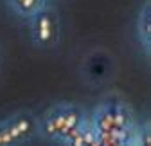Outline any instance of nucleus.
Segmentation results:
<instances>
[{"label": "nucleus", "mask_w": 151, "mask_h": 146, "mask_svg": "<svg viewBox=\"0 0 151 146\" xmlns=\"http://www.w3.org/2000/svg\"><path fill=\"white\" fill-rule=\"evenodd\" d=\"M31 34L34 43L40 47H54L60 40V14L56 11L54 4L43 7L42 11H38L31 20Z\"/></svg>", "instance_id": "1"}, {"label": "nucleus", "mask_w": 151, "mask_h": 146, "mask_svg": "<svg viewBox=\"0 0 151 146\" xmlns=\"http://www.w3.org/2000/svg\"><path fill=\"white\" fill-rule=\"evenodd\" d=\"M4 4L11 14L22 18V20H27V22L38 11L50 6L49 0H4Z\"/></svg>", "instance_id": "2"}, {"label": "nucleus", "mask_w": 151, "mask_h": 146, "mask_svg": "<svg viewBox=\"0 0 151 146\" xmlns=\"http://www.w3.org/2000/svg\"><path fill=\"white\" fill-rule=\"evenodd\" d=\"M139 36L140 42L149 47V40H151V4L149 0H144V6L140 7L139 13Z\"/></svg>", "instance_id": "3"}, {"label": "nucleus", "mask_w": 151, "mask_h": 146, "mask_svg": "<svg viewBox=\"0 0 151 146\" xmlns=\"http://www.w3.org/2000/svg\"><path fill=\"white\" fill-rule=\"evenodd\" d=\"M49 2H50V4H54V2H56V0H49Z\"/></svg>", "instance_id": "4"}]
</instances>
